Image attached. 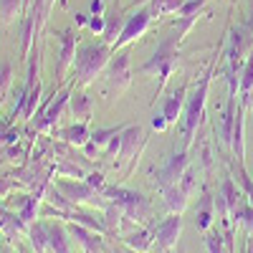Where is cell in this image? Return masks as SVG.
I'll use <instances>...</instances> for the list:
<instances>
[{
    "instance_id": "46",
    "label": "cell",
    "mask_w": 253,
    "mask_h": 253,
    "mask_svg": "<svg viewBox=\"0 0 253 253\" xmlns=\"http://www.w3.org/2000/svg\"><path fill=\"white\" fill-rule=\"evenodd\" d=\"M134 253H137V251H134Z\"/></svg>"
},
{
    "instance_id": "3",
    "label": "cell",
    "mask_w": 253,
    "mask_h": 253,
    "mask_svg": "<svg viewBox=\"0 0 253 253\" xmlns=\"http://www.w3.org/2000/svg\"><path fill=\"white\" fill-rule=\"evenodd\" d=\"M210 76H213V63H210V69L205 71V76L195 86L193 96H187V104H185V144L187 147L193 144V139L198 134V126L203 122V114H205V99H208V89H210Z\"/></svg>"
},
{
    "instance_id": "20",
    "label": "cell",
    "mask_w": 253,
    "mask_h": 253,
    "mask_svg": "<svg viewBox=\"0 0 253 253\" xmlns=\"http://www.w3.org/2000/svg\"><path fill=\"white\" fill-rule=\"evenodd\" d=\"M124 243L129 246L132 251H137V253H147V251H150V246L155 243V233H152V230H147V228H142V230H137V233L126 236Z\"/></svg>"
},
{
    "instance_id": "23",
    "label": "cell",
    "mask_w": 253,
    "mask_h": 253,
    "mask_svg": "<svg viewBox=\"0 0 253 253\" xmlns=\"http://www.w3.org/2000/svg\"><path fill=\"white\" fill-rule=\"evenodd\" d=\"M23 228H26V225H23V220H20V215L10 213V210H5L3 205H0V233L18 236Z\"/></svg>"
},
{
    "instance_id": "10",
    "label": "cell",
    "mask_w": 253,
    "mask_h": 253,
    "mask_svg": "<svg viewBox=\"0 0 253 253\" xmlns=\"http://www.w3.org/2000/svg\"><path fill=\"white\" fill-rule=\"evenodd\" d=\"M132 81V71H129V56L126 53H119L114 56V61L109 63V89H126Z\"/></svg>"
},
{
    "instance_id": "4",
    "label": "cell",
    "mask_w": 253,
    "mask_h": 253,
    "mask_svg": "<svg viewBox=\"0 0 253 253\" xmlns=\"http://www.w3.org/2000/svg\"><path fill=\"white\" fill-rule=\"evenodd\" d=\"M101 195L107 198L109 203H117L122 208V213L126 218H132V220H139L144 223L147 218L152 215V205L150 200H147L142 193H134V190H126V187H104L101 190Z\"/></svg>"
},
{
    "instance_id": "11",
    "label": "cell",
    "mask_w": 253,
    "mask_h": 253,
    "mask_svg": "<svg viewBox=\"0 0 253 253\" xmlns=\"http://www.w3.org/2000/svg\"><path fill=\"white\" fill-rule=\"evenodd\" d=\"M58 190L66 195L71 203H94L101 193L94 190L89 182H71V180H61L58 182Z\"/></svg>"
},
{
    "instance_id": "39",
    "label": "cell",
    "mask_w": 253,
    "mask_h": 253,
    "mask_svg": "<svg viewBox=\"0 0 253 253\" xmlns=\"http://www.w3.org/2000/svg\"><path fill=\"white\" fill-rule=\"evenodd\" d=\"M89 26H91L94 31H99V33H101V31H104V15H101V18H96V15H94Z\"/></svg>"
},
{
    "instance_id": "33",
    "label": "cell",
    "mask_w": 253,
    "mask_h": 253,
    "mask_svg": "<svg viewBox=\"0 0 253 253\" xmlns=\"http://www.w3.org/2000/svg\"><path fill=\"white\" fill-rule=\"evenodd\" d=\"M119 147H122V132H119V134H114V137L109 139V144L104 147V152H107L109 157H114V155H119Z\"/></svg>"
},
{
    "instance_id": "45",
    "label": "cell",
    "mask_w": 253,
    "mask_h": 253,
    "mask_svg": "<svg viewBox=\"0 0 253 253\" xmlns=\"http://www.w3.org/2000/svg\"><path fill=\"white\" fill-rule=\"evenodd\" d=\"M0 246H3V238H0Z\"/></svg>"
},
{
    "instance_id": "9",
    "label": "cell",
    "mask_w": 253,
    "mask_h": 253,
    "mask_svg": "<svg viewBox=\"0 0 253 253\" xmlns=\"http://www.w3.org/2000/svg\"><path fill=\"white\" fill-rule=\"evenodd\" d=\"M76 41H79V36L71 28L61 31V51H58V61H56V79H63V76H66V71H69V66H74Z\"/></svg>"
},
{
    "instance_id": "2",
    "label": "cell",
    "mask_w": 253,
    "mask_h": 253,
    "mask_svg": "<svg viewBox=\"0 0 253 253\" xmlns=\"http://www.w3.org/2000/svg\"><path fill=\"white\" fill-rule=\"evenodd\" d=\"M53 3H56V0H33L31 10L23 15V31H20V36H23V43H20V56H23V58L31 56V46L41 38V33H43Z\"/></svg>"
},
{
    "instance_id": "24",
    "label": "cell",
    "mask_w": 253,
    "mask_h": 253,
    "mask_svg": "<svg viewBox=\"0 0 253 253\" xmlns=\"http://www.w3.org/2000/svg\"><path fill=\"white\" fill-rule=\"evenodd\" d=\"M213 210H215V198L205 195L198 205V228L200 230H210V225H213Z\"/></svg>"
},
{
    "instance_id": "30",
    "label": "cell",
    "mask_w": 253,
    "mask_h": 253,
    "mask_svg": "<svg viewBox=\"0 0 253 253\" xmlns=\"http://www.w3.org/2000/svg\"><path fill=\"white\" fill-rule=\"evenodd\" d=\"M122 208L117 203H109L107 210H104V220H107V230H119V223H122Z\"/></svg>"
},
{
    "instance_id": "37",
    "label": "cell",
    "mask_w": 253,
    "mask_h": 253,
    "mask_svg": "<svg viewBox=\"0 0 253 253\" xmlns=\"http://www.w3.org/2000/svg\"><path fill=\"white\" fill-rule=\"evenodd\" d=\"M152 126H155V129H157V132H162V129H167V126H170V124H167V119H165V114H157V117L152 119Z\"/></svg>"
},
{
    "instance_id": "8",
    "label": "cell",
    "mask_w": 253,
    "mask_h": 253,
    "mask_svg": "<svg viewBox=\"0 0 253 253\" xmlns=\"http://www.w3.org/2000/svg\"><path fill=\"white\" fill-rule=\"evenodd\" d=\"M187 155L185 152H175L170 160H167V165L160 170V175H157V187L160 190H167V187H172V185H177L180 180H182V175L187 172Z\"/></svg>"
},
{
    "instance_id": "38",
    "label": "cell",
    "mask_w": 253,
    "mask_h": 253,
    "mask_svg": "<svg viewBox=\"0 0 253 253\" xmlns=\"http://www.w3.org/2000/svg\"><path fill=\"white\" fill-rule=\"evenodd\" d=\"M58 172H69V175H76V177H81V175H84V172L79 170V167H74V165H69V162H66V165H61V167H58Z\"/></svg>"
},
{
    "instance_id": "35",
    "label": "cell",
    "mask_w": 253,
    "mask_h": 253,
    "mask_svg": "<svg viewBox=\"0 0 253 253\" xmlns=\"http://www.w3.org/2000/svg\"><path fill=\"white\" fill-rule=\"evenodd\" d=\"M8 81H10V63H3V69H0V94L5 91Z\"/></svg>"
},
{
    "instance_id": "7",
    "label": "cell",
    "mask_w": 253,
    "mask_h": 253,
    "mask_svg": "<svg viewBox=\"0 0 253 253\" xmlns=\"http://www.w3.org/2000/svg\"><path fill=\"white\" fill-rule=\"evenodd\" d=\"M152 233H155V241L157 246H162L165 251H172L180 241V233H182V218L180 213H172L170 218H165L162 223H157L152 228Z\"/></svg>"
},
{
    "instance_id": "1",
    "label": "cell",
    "mask_w": 253,
    "mask_h": 253,
    "mask_svg": "<svg viewBox=\"0 0 253 253\" xmlns=\"http://www.w3.org/2000/svg\"><path fill=\"white\" fill-rule=\"evenodd\" d=\"M112 56V46L109 43H86L76 51L74 58V76L79 79V84H91L101 69L109 63Z\"/></svg>"
},
{
    "instance_id": "21",
    "label": "cell",
    "mask_w": 253,
    "mask_h": 253,
    "mask_svg": "<svg viewBox=\"0 0 253 253\" xmlns=\"http://www.w3.org/2000/svg\"><path fill=\"white\" fill-rule=\"evenodd\" d=\"M61 137L66 139L71 147H84V144L89 142L91 132H89L86 122H81V124H74V126H69V129H63V132H61Z\"/></svg>"
},
{
    "instance_id": "16",
    "label": "cell",
    "mask_w": 253,
    "mask_h": 253,
    "mask_svg": "<svg viewBox=\"0 0 253 253\" xmlns=\"http://www.w3.org/2000/svg\"><path fill=\"white\" fill-rule=\"evenodd\" d=\"M241 107L246 112L253 109V53L246 63L243 74H241Z\"/></svg>"
},
{
    "instance_id": "5",
    "label": "cell",
    "mask_w": 253,
    "mask_h": 253,
    "mask_svg": "<svg viewBox=\"0 0 253 253\" xmlns=\"http://www.w3.org/2000/svg\"><path fill=\"white\" fill-rule=\"evenodd\" d=\"M150 20H152V10H150V8H142V10H137L134 15H129V18H126V23H124L122 36L117 38L114 48H122V46H126V43H132V41H137L139 36H144V31L150 28Z\"/></svg>"
},
{
    "instance_id": "41",
    "label": "cell",
    "mask_w": 253,
    "mask_h": 253,
    "mask_svg": "<svg viewBox=\"0 0 253 253\" xmlns=\"http://www.w3.org/2000/svg\"><path fill=\"white\" fill-rule=\"evenodd\" d=\"M0 253H18V251H15V248H10V246H5V243H3V246H0Z\"/></svg>"
},
{
    "instance_id": "28",
    "label": "cell",
    "mask_w": 253,
    "mask_h": 253,
    "mask_svg": "<svg viewBox=\"0 0 253 253\" xmlns=\"http://www.w3.org/2000/svg\"><path fill=\"white\" fill-rule=\"evenodd\" d=\"M119 132H122V126H109V129H96V132H91L89 142L96 147V150H104V147L109 144V139H112L114 134H119Z\"/></svg>"
},
{
    "instance_id": "18",
    "label": "cell",
    "mask_w": 253,
    "mask_h": 253,
    "mask_svg": "<svg viewBox=\"0 0 253 253\" xmlns=\"http://www.w3.org/2000/svg\"><path fill=\"white\" fill-rule=\"evenodd\" d=\"M124 23H126V18H122V15H104V31H101L104 43L114 46L117 38H119L122 31H124Z\"/></svg>"
},
{
    "instance_id": "29",
    "label": "cell",
    "mask_w": 253,
    "mask_h": 253,
    "mask_svg": "<svg viewBox=\"0 0 253 253\" xmlns=\"http://www.w3.org/2000/svg\"><path fill=\"white\" fill-rule=\"evenodd\" d=\"M38 203H41V195H33V198H28L26 200V205L20 208V220H23V225L28 228L31 223H36V210H38Z\"/></svg>"
},
{
    "instance_id": "27",
    "label": "cell",
    "mask_w": 253,
    "mask_h": 253,
    "mask_svg": "<svg viewBox=\"0 0 253 253\" xmlns=\"http://www.w3.org/2000/svg\"><path fill=\"white\" fill-rule=\"evenodd\" d=\"M187 0H152L150 3V10H152V18L155 15H165V13H177Z\"/></svg>"
},
{
    "instance_id": "25",
    "label": "cell",
    "mask_w": 253,
    "mask_h": 253,
    "mask_svg": "<svg viewBox=\"0 0 253 253\" xmlns=\"http://www.w3.org/2000/svg\"><path fill=\"white\" fill-rule=\"evenodd\" d=\"M26 8H23V0H0V18L3 23H13L15 18H23Z\"/></svg>"
},
{
    "instance_id": "6",
    "label": "cell",
    "mask_w": 253,
    "mask_h": 253,
    "mask_svg": "<svg viewBox=\"0 0 253 253\" xmlns=\"http://www.w3.org/2000/svg\"><path fill=\"white\" fill-rule=\"evenodd\" d=\"M147 137H144V129L137 124V126H124L122 129V147H119V160H132V167L137 165V157L142 152ZM129 167V170H132Z\"/></svg>"
},
{
    "instance_id": "15",
    "label": "cell",
    "mask_w": 253,
    "mask_h": 253,
    "mask_svg": "<svg viewBox=\"0 0 253 253\" xmlns=\"http://www.w3.org/2000/svg\"><path fill=\"white\" fill-rule=\"evenodd\" d=\"M185 104H187V86H180V89H175L170 96H167L165 107H162V114H165L167 124H175L177 122V117H180Z\"/></svg>"
},
{
    "instance_id": "31",
    "label": "cell",
    "mask_w": 253,
    "mask_h": 253,
    "mask_svg": "<svg viewBox=\"0 0 253 253\" xmlns=\"http://www.w3.org/2000/svg\"><path fill=\"white\" fill-rule=\"evenodd\" d=\"M223 236L218 233V230H208V236H205V246L210 253H223Z\"/></svg>"
},
{
    "instance_id": "12",
    "label": "cell",
    "mask_w": 253,
    "mask_h": 253,
    "mask_svg": "<svg viewBox=\"0 0 253 253\" xmlns=\"http://www.w3.org/2000/svg\"><path fill=\"white\" fill-rule=\"evenodd\" d=\"M69 99H71V91H69V89L58 91V94H56V99L48 104L46 114L41 117V122L36 124V129H38V132H46V129H51V126H56V122H58V119H61V114H63V107L69 104Z\"/></svg>"
},
{
    "instance_id": "36",
    "label": "cell",
    "mask_w": 253,
    "mask_h": 253,
    "mask_svg": "<svg viewBox=\"0 0 253 253\" xmlns=\"http://www.w3.org/2000/svg\"><path fill=\"white\" fill-rule=\"evenodd\" d=\"M241 182H243V190H246V195H248V200H251V205H253V182H251V177L246 175V170H241Z\"/></svg>"
},
{
    "instance_id": "40",
    "label": "cell",
    "mask_w": 253,
    "mask_h": 253,
    "mask_svg": "<svg viewBox=\"0 0 253 253\" xmlns=\"http://www.w3.org/2000/svg\"><path fill=\"white\" fill-rule=\"evenodd\" d=\"M91 10L101 15V0H94V3H91Z\"/></svg>"
},
{
    "instance_id": "43",
    "label": "cell",
    "mask_w": 253,
    "mask_h": 253,
    "mask_svg": "<svg viewBox=\"0 0 253 253\" xmlns=\"http://www.w3.org/2000/svg\"><path fill=\"white\" fill-rule=\"evenodd\" d=\"M31 5H33V0H23V8H26V13L31 10ZM26 13H23V15H26Z\"/></svg>"
},
{
    "instance_id": "14",
    "label": "cell",
    "mask_w": 253,
    "mask_h": 253,
    "mask_svg": "<svg viewBox=\"0 0 253 253\" xmlns=\"http://www.w3.org/2000/svg\"><path fill=\"white\" fill-rule=\"evenodd\" d=\"M162 195H165V205H167V210H170V213H180V215H182V210L187 208L190 190H187L182 182H177V185H172V187L162 190Z\"/></svg>"
},
{
    "instance_id": "13",
    "label": "cell",
    "mask_w": 253,
    "mask_h": 253,
    "mask_svg": "<svg viewBox=\"0 0 253 253\" xmlns=\"http://www.w3.org/2000/svg\"><path fill=\"white\" fill-rule=\"evenodd\" d=\"M71 236L79 241V246L86 251V253H104V241L96 236V230L81 225V223H71Z\"/></svg>"
},
{
    "instance_id": "19",
    "label": "cell",
    "mask_w": 253,
    "mask_h": 253,
    "mask_svg": "<svg viewBox=\"0 0 253 253\" xmlns=\"http://www.w3.org/2000/svg\"><path fill=\"white\" fill-rule=\"evenodd\" d=\"M28 238L36 253H46L48 251V225L43 223H31L28 225Z\"/></svg>"
},
{
    "instance_id": "42",
    "label": "cell",
    "mask_w": 253,
    "mask_h": 253,
    "mask_svg": "<svg viewBox=\"0 0 253 253\" xmlns=\"http://www.w3.org/2000/svg\"><path fill=\"white\" fill-rule=\"evenodd\" d=\"M243 253H253V238L246 243V248H243Z\"/></svg>"
},
{
    "instance_id": "17",
    "label": "cell",
    "mask_w": 253,
    "mask_h": 253,
    "mask_svg": "<svg viewBox=\"0 0 253 253\" xmlns=\"http://www.w3.org/2000/svg\"><path fill=\"white\" fill-rule=\"evenodd\" d=\"M48 248L53 253H71V246H69V233L61 223H51L48 225Z\"/></svg>"
},
{
    "instance_id": "22",
    "label": "cell",
    "mask_w": 253,
    "mask_h": 253,
    "mask_svg": "<svg viewBox=\"0 0 253 253\" xmlns=\"http://www.w3.org/2000/svg\"><path fill=\"white\" fill-rule=\"evenodd\" d=\"M71 112H74V117H79L81 122H89V119L94 117V101H91V96H86V94L71 96Z\"/></svg>"
},
{
    "instance_id": "32",
    "label": "cell",
    "mask_w": 253,
    "mask_h": 253,
    "mask_svg": "<svg viewBox=\"0 0 253 253\" xmlns=\"http://www.w3.org/2000/svg\"><path fill=\"white\" fill-rule=\"evenodd\" d=\"M205 5V0H193V3H190V0H187V3L180 8V15L182 18H190V15H198V10Z\"/></svg>"
},
{
    "instance_id": "34",
    "label": "cell",
    "mask_w": 253,
    "mask_h": 253,
    "mask_svg": "<svg viewBox=\"0 0 253 253\" xmlns=\"http://www.w3.org/2000/svg\"><path fill=\"white\" fill-rule=\"evenodd\" d=\"M86 182H89L94 190H99V193H101L104 187H107V185H104V175H101V172H91V175L86 177Z\"/></svg>"
},
{
    "instance_id": "26",
    "label": "cell",
    "mask_w": 253,
    "mask_h": 253,
    "mask_svg": "<svg viewBox=\"0 0 253 253\" xmlns=\"http://www.w3.org/2000/svg\"><path fill=\"white\" fill-rule=\"evenodd\" d=\"M223 200H225V205H228V213L230 215H236V210H238V190H236V185H233V180H225L223 182V187H220V193H218Z\"/></svg>"
},
{
    "instance_id": "44",
    "label": "cell",
    "mask_w": 253,
    "mask_h": 253,
    "mask_svg": "<svg viewBox=\"0 0 253 253\" xmlns=\"http://www.w3.org/2000/svg\"><path fill=\"white\" fill-rule=\"evenodd\" d=\"M248 230H251V238H253V225H251V228H248Z\"/></svg>"
}]
</instances>
